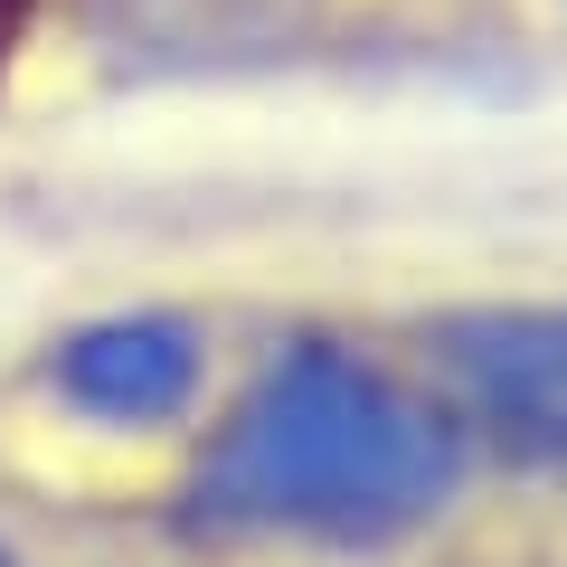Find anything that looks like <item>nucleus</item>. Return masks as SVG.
<instances>
[{"label": "nucleus", "instance_id": "f257e3e1", "mask_svg": "<svg viewBox=\"0 0 567 567\" xmlns=\"http://www.w3.org/2000/svg\"><path fill=\"white\" fill-rule=\"evenodd\" d=\"M464 473L454 416L425 406L379 360H350L331 341L284 350L218 445L189 473V529L208 539H322L379 548L435 520Z\"/></svg>", "mask_w": 567, "mask_h": 567}, {"label": "nucleus", "instance_id": "20e7f679", "mask_svg": "<svg viewBox=\"0 0 567 567\" xmlns=\"http://www.w3.org/2000/svg\"><path fill=\"white\" fill-rule=\"evenodd\" d=\"M29 20H39V0H0V66L20 58V39H29Z\"/></svg>", "mask_w": 567, "mask_h": 567}, {"label": "nucleus", "instance_id": "f03ea898", "mask_svg": "<svg viewBox=\"0 0 567 567\" xmlns=\"http://www.w3.org/2000/svg\"><path fill=\"white\" fill-rule=\"evenodd\" d=\"M435 369L473 425H492L520 464L567 473V312H454L435 331Z\"/></svg>", "mask_w": 567, "mask_h": 567}, {"label": "nucleus", "instance_id": "7ed1b4c3", "mask_svg": "<svg viewBox=\"0 0 567 567\" xmlns=\"http://www.w3.org/2000/svg\"><path fill=\"white\" fill-rule=\"evenodd\" d=\"M48 388H58L76 416L95 425H171L199 398V331L181 312H114V322H85L58 341L48 360Z\"/></svg>", "mask_w": 567, "mask_h": 567}, {"label": "nucleus", "instance_id": "39448f33", "mask_svg": "<svg viewBox=\"0 0 567 567\" xmlns=\"http://www.w3.org/2000/svg\"><path fill=\"white\" fill-rule=\"evenodd\" d=\"M0 567H20V548H10V539H0Z\"/></svg>", "mask_w": 567, "mask_h": 567}]
</instances>
